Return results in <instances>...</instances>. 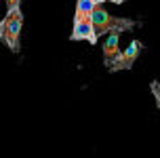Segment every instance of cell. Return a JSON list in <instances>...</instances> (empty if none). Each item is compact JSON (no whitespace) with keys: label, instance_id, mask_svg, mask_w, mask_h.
<instances>
[{"label":"cell","instance_id":"1","mask_svg":"<svg viewBox=\"0 0 160 158\" xmlns=\"http://www.w3.org/2000/svg\"><path fill=\"white\" fill-rule=\"evenodd\" d=\"M137 28V21L128 19V17H114L110 15L103 8V4H95L93 7V30H95V36L101 38L108 32H131Z\"/></svg>","mask_w":160,"mask_h":158},{"label":"cell","instance_id":"2","mask_svg":"<svg viewBox=\"0 0 160 158\" xmlns=\"http://www.w3.org/2000/svg\"><path fill=\"white\" fill-rule=\"evenodd\" d=\"M21 28H23V13H21V8L19 7L8 8L4 19L0 21V40H2L13 53H19V51H21V42H19Z\"/></svg>","mask_w":160,"mask_h":158},{"label":"cell","instance_id":"3","mask_svg":"<svg viewBox=\"0 0 160 158\" xmlns=\"http://www.w3.org/2000/svg\"><path fill=\"white\" fill-rule=\"evenodd\" d=\"M141 51H143V44L139 40H133L124 51H118V55L114 57V61L108 65V70L112 72V74L114 72H122V70H131L135 65L137 57L141 55Z\"/></svg>","mask_w":160,"mask_h":158},{"label":"cell","instance_id":"4","mask_svg":"<svg viewBox=\"0 0 160 158\" xmlns=\"http://www.w3.org/2000/svg\"><path fill=\"white\" fill-rule=\"evenodd\" d=\"M70 40L78 42V40H88L91 44H97V36L93 30V15H80L74 17V30Z\"/></svg>","mask_w":160,"mask_h":158},{"label":"cell","instance_id":"5","mask_svg":"<svg viewBox=\"0 0 160 158\" xmlns=\"http://www.w3.org/2000/svg\"><path fill=\"white\" fill-rule=\"evenodd\" d=\"M105 36L108 38L103 40V63H105V68H108L120 51V34L118 32H108Z\"/></svg>","mask_w":160,"mask_h":158},{"label":"cell","instance_id":"6","mask_svg":"<svg viewBox=\"0 0 160 158\" xmlns=\"http://www.w3.org/2000/svg\"><path fill=\"white\" fill-rule=\"evenodd\" d=\"M150 89H152L154 97H156V105L160 108V82H156V80H154L152 84H150Z\"/></svg>","mask_w":160,"mask_h":158},{"label":"cell","instance_id":"7","mask_svg":"<svg viewBox=\"0 0 160 158\" xmlns=\"http://www.w3.org/2000/svg\"><path fill=\"white\" fill-rule=\"evenodd\" d=\"M4 2H7V8H15V7H19L21 0H4Z\"/></svg>","mask_w":160,"mask_h":158},{"label":"cell","instance_id":"8","mask_svg":"<svg viewBox=\"0 0 160 158\" xmlns=\"http://www.w3.org/2000/svg\"><path fill=\"white\" fill-rule=\"evenodd\" d=\"M95 4H103V2H110V0H93Z\"/></svg>","mask_w":160,"mask_h":158},{"label":"cell","instance_id":"9","mask_svg":"<svg viewBox=\"0 0 160 158\" xmlns=\"http://www.w3.org/2000/svg\"><path fill=\"white\" fill-rule=\"evenodd\" d=\"M110 2H114V4H122L124 0H110Z\"/></svg>","mask_w":160,"mask_h":158}]
</instances>
